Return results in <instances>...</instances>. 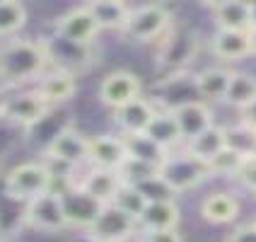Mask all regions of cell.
I'll return each mask as SVG.
<instances>
[{
    "instance_id": "obj_2",
    "label": "cell",
    "mask_w": 256,
    "mask_h": 242,
    "mask_svg": "<svg viewBox=\"0 0 256 242\" xmlns=\"http://www.w3.org/2000/svg\"><path fill=\"white\" fill-rule=\"evenodd\" d=\"M54 189V174L44 162H22L2 177V191L17 203H29Z\"/></svg>"
},
{
    "instance_id": "obj_10",
    "label": "cell",
    "mask_w": 256,
    "mask_h": 242,
    "mask_svg": "<svg viewBox=\"0 0 256 242\" xmlns=\"http://www.w3.org/2000/svg\"><path fill=\"white\" fill-rule=\"evenodd\" d=\"M97 97L104 107H109L112 112L121 109L130 104L133 100L142 97V83L136 73L130 71H112L104 75V80L100 83V92Z\"/></svg>"
},
{
    "instance_id": "obj_22",
    "label": "cell",
    "mask_w": 256,
    "mask_h": 242,
    "mask_svg": "<svg viewBox=\"0 0 256 242\" xmlns=\"http://www.w3.org/2000/svg\"><path fill=\"white\" fill-rule=\"evenodd\" d=\"M230 80H232V71H230V68H222V66H210V68H203L200 73H196V78H194V87H196V92L203 97V102L206 100L225 102Z\"/></svg>"
},
{
    "instance_id": "obj_35",
    "label": "cell",
    "mask_w": 256,
    "mask_h": 242,
    "mask_svg": "<svg viewBox=\"0 0 256 242\" xmlns=\"http://www.w3.org/2000/svg\"><path fill=\"white\" fill-rule=\"evenodd\" d=\"M249 42H252V56H256V29L249 32Z\"/></svg>"
},
{
    "instance_id": "obj_28",
    "label": "cell",
    "mask_w": 256,
    "mask_h": 242,
    "mask_svg": "<svg viewBox=\"0 0 256 242\" xmlns=\"http://www.w3.org/2000/svg\"><path fill=\"white\" fill-rule=\"evenodd\" d=\"M246 157L249 155H244V153H240V150H234V148L228 145L225 150H220V153L208 162V172H210V177H232V179H234Z\"/></svg>"
},
{
    "instance_id": "obj_15",
    "label": "cell",
    "mask_w": 256,
    "mask_h": 242,
    "mask_svg": "<svg viewBox=\"0 0 256 242\" xmlns=\"http://www.w3.org/2000/svg\"><path fill=\"white\" fill-rule=\"evenodd\" d=\"M182 220V208L174 199H155L148 201L142 215L138 218L140 232H152V230H179Z\"/></svg>"
},
{
    "instance_id": "obj_18",
    "label": "cell",
    "mask_w": 256,
    "mask_h": 242,
    "mask_svg": "<svg viewBox=\"0 0 256 242\" xmlns=\"http://www.w3.org/2000/svg\"><path fill=\"white\" fill-rule=\"evenodd\" d=\"M242 203L230 191H213L200 201V218L210 225H228L240 218Z\"/></svg>"
},
{
    "instance_id": "obj_1",
    "label": "cell",
    "mask_w": 256,
    "mask_h": 242,
    "mask_svg": "<svg viewBox=\"0 0 256 242\" xmlns=\"http://www.w3.org/2000/svg\"><path fill=\"white\" fill-rule=\"evenodd\" d=\"M51 46L44 39H5L0 44V83L2 85H29L39 83L51 71Z\"/></svg>"
},
{
    "instance_id": "obj_23",
    "label": "cell",
    "mask_w": 256,
    "mask_h": 242,
    "mask_svg": "<svg viewBox=\"0 0 256 242\" xmlns=\"http://www.w3.org/2000/svg\"><path fill=\"white\" fill-rule=\"evenodd\" d=\"M145 133H148L162 150H167V153H174V150L184 143L182 131L176 126V119L172 114V109H157L155 119H152V124L148 126Z\"/></svg>"
},
{
    "instance_id": "obj_21",
    "label": "cell",
    "mask_w": 256,
    "mask_h": 242,
    "mask_svg": "<svg viewBox=\"0 0 256 242\" xmlns=\"http://www.w3.org/2000/svg\"><path fill=\"white\" fill-rule=\"evenodd\" d=\"M228 148V126H218L213 124L210 128H206L200 136H196L194 141H188L184 145V150L188 155H194L200 160L203 165H208L220 150Z\"/></svg>"
},
{
    "instance_id": "obj_34",
    "label": "cell",
    "mask_w": 256,
    "mask_h": 242,
    "mask_svg": "<svg viewBox=\"0 0 256 242\" xmlns=\"http://www.w3.org/2000/svg\"><path fill=\"white\" fill-rule=\"evenodd\" d=\"M240 124H244L256 133V100L252 104H246L244 109H240Z\"/></svg>"
},
{
    "instance_id": "obj_29",
    "label": "cell",
    "mask_w": 256,
    "mask_h": 242,
    "mask_svg": "<svg viewBox=\"0 0 256 242\" xmlns=\"http://www.w3.org/2000/svg\"><path fill=\"white\" fill-rule=\"evenodd\" d=\"M114 206H118L124 213L133 215L138 220L142 215V211H145V206H148V196L142 194L140 186L124 182V186L118 189V194H116V199H114Z\"/></svg>"
},
{
    "instance_id": "obj_20",
    "label": "cell",
    "mask_w": 256,
    "mask_h": 242,
    "mask_svg": "<svg viewBox=\"0 0 256 242\" xmlns=\"http://www.w3.org/2000/svg\"><path fill=\"white\" fill-rule=\"evenodd\" d=\"M78 184L82 186L90 196H94L100 203L109 206V203H114L118 189L124 186V179H121V174H118V172L92 167V170L87 172Z\"/></svg>"
},
{
    "instance_id": "obj_4",
    "label": "cell",
    "mask_w": 256,
    "mask_h": 242,
    "mask_svg": "<svg viewBox=\"0 0 256 242\" xmlns=\"http://www.w3.org/2000/svg\"><path fill=\"white\" fill-rule=\"evenodd\" d=\"M172 25V13L160 5V3H148V5H138L130 10V17H128L126 27H124V34L133 42L140 44H150L162 39L167 32H170Z\"/></svg>"
},
{
    "instance_id": "obj_26",
    "label": "cell",
    "mask_w": 256,
    "mask_h": 242,
    "mask_svg": "<svg viewBox=\"0 0 256 242\" xmlns=\"http://www.w3.org/2000/svg\"><path fill=\"white\" fill-rule=\"evenodd\" d=\"M128 148V157L133 160H140V162H150V165H162L164 157L170 155L167 150H162L148 133H138V136H124Z\"/></svg>"
},
{
    "instance_id": "obj_25",
    "label": "cell",
    "mask_w": 256,
    "mask_h": 242,
    "mask_svg": "<svg viewBox=\"0 0 256 242\" xmlns=\"http://www.w3.org/2000/svg\"><path fill=\"white\" fill-rule=\"evenodd\" d=\"M254 100H256V75L246 71H232V80H230L228 95H225V104L234 107V109H244Z\"/></svg>"
},
{
    "instance_id": "obj_9",
    "label": "cell",
    "mask_w": 256,
    "mask_h": 242,
    "mask_svg": "<svg viewBox=\"0 0 256 242\" xmlns=\"http://www.w3.org/2000/svg\"><path fill=\"white\" fill-rule=\"evenodd\" d=\"M48 112H51V104L34 87L27 92H20V95L2 97V104H0V119L17 124V126H34V124L44 121Z\"/></svg>"
},
{
    "instance_id": "obj_6",
    "label": "cell",
    "mask_w": 256,
    "mask_h": 242,
    "mask_svg": "<svg viewBox=\"0 0 256 242\" xmlns=\"http://www.w3.org/2000/svg\"><path fill=\"white\" fill-rule=\"evenodd\" d=\"M140 232L138 220L133 215L124 213L118 206L109 203L102 208L100 218L85 230V237L90 242H128Z\"/></svg>"
},
{
    "instance_id": "obj_27",
    "label": "cell",
    "mask_w": 256,
    "mask_h": 242,
    "mask_svg": "<svg viewBox=\"0 0 256 242\" xmlns=\"http://www.w3.org/2000/svg\"><path fill=\"white\" fill-rule=\"evenodd\" d=\"M27 25V8L20 0H0V37H14Z\"/></svg>"
},
{
    "instance_id": "obj_36",
    "label": "cell",
    "mask_w": 256,
    "mask_h": 242,
    "mask_svg": "<svg viewBox=\"0 0 256 242\" xmlns=\"http://www.w3.org/2000/svg\"><path fill=\"white\" fill-rule=\"evenodd\" d=\"M252 29H256V3H252Z\"/></svg>"
},
{
    "instance_id": "obj_11",
    "label": "cell",
    "mask_w": 256,
    "mask_h": 242,
    "mask_svg": "<svg viewBox=\"0 0 256 242\" xmlns=\"http://www.w3.org/2000/svg\"><path fill=\"white\" fill-rule=\"evenodd\" d=\"M60 203H63V213H66V220H68V228H78L85 232L97 218H100L104 203L90 196L80 184H70L66 186L60 194Z\"/></svg>"
},
{
    "instance_id": "obj_33",
    "label": "cell",
    "mask_w": 256,
    "mask_h": 242,
    "mask_svg": "<svg viewBox=\"0 0 256 242\" xmlns=\"http://www.w3.org/2000/svg\"><path fill=\"white\" fill-rule=\"evenodd\" d=\"M140 242H184L179 230H152L140 232Z\"/></svg>"
},
{
    "instance_id": "obj_38",
    "label": "cell",
    "mask_w": 256,
    "mask_h": 242,
    "mask_svg": "<svg viewBox=\"0 0 256 242\" xmlns=\"http://www.w3.org/2000/svg\"><path fill=\"white\" fill-rule=\"evenodd\" d=\"M0 104H2V97H0Z\"/></svg>"
},
{
    "instance_id": "obj_14",
    "label": "cell",
    "mask_w": 256,
    "mask_h": 242,
    "mask_svg": "<svg viewBox=\"0 0 256 242\" xmlns=\"http://www.w3.org/2000/svg\"><path fill=\"white\" fill-rule=\"evenodd\" d=\"M157 114L155 102H150L148 97H138L130 104L121 107L114 112V124L118 126L121 136H138V133H145L148 126L152 124V119Z\"/></svg>"
},
{
    "instance_id": "obj_17",
    "label": "cell",
    "mask_w": 256,
    "mask_h": 242,
    "mask_svg": "<svg viewBox=\"0 0 256 242\" xmlns=\"http://www.w3.org/2000/svg\"><path fill=\"white\" fill-rule=\"evenodd\" d=\"M34 90L54 107V104L70 102L72 97H75L78 80H75V75H72L68 68H54V71H48L42 80L34 85Z\"/></svg>"
},
{
    "instance_id": "obj_3",
    "label": "cell",
    "mask_w": 256,
    "mask_h": 242,
    "mask_svg": "<svg viewBox=\"0 0 256 242\" xmlns=\"http://www.w3.org/2000/svg\"><path fill=\"white\" fill-rule=\"evenodd\" d=\"M160 182L167 186L172 196L174 194H186L198 189L208 177V165H203L200 160H196L194 155H188L186 150H174L164 157V162L160 165Z\"/></svg>"
},
{
    "instance_id": "obj_5",
    "label": "cell",
    "mask_w": 256,
    "mask_h": 242,
    "mask_svg": "<svg viewBox=\"0 0 256 242\" xmlns=\"http://www.w3.org/2000/svg\"><path fill=\"white\" fill-rule=\"evenodd\" d=\"M22 225L48 235H58L68 230V220L63 213V203L56 191H46L22 206Z\"/></svg>"
},
{
    "instance_id": "obj_39",
    "label": "cell",
    "mask_w": 256,
    "mask_h": 242,
    "mask_svg": "<svg viewBox=\"0 0 256 242\" xmlns=\"http://www.w3.org/2000/svg\"><path fill=\"white\" fill-rule=\"evenodd\" d=\"M254 223H256V220H254Z\"/></svg>"
},
{
    "instance_id": "obj_30",
    "label": "cell",
    "mask_w": 256,
    "mask_h": 242,
    "mask_svg": "<svg viewBox=\"0 0 256 242\" xmlns=\"http://www.w3.org/2000/svg\"><path fill=\"white\" fill-rule=\"evenodd\" d=\"M228 145L240 150L244 155H252L254 153V145H256V133L252 128H246L244 124H237V126H230L228 128Z\"/></svg>"
},
{
    "instance_id": "obj_32",
    "label": "cell",
    "mask_w": 256,
    "mask_h": 242,
    "mask_svg": "<svg viewBox=\"0 0 256 242\" xmlns=\"http://www.w3.org/2000/svg\"><path fill=\"white\" fill-rule=\"evenodd\" d=\"M225 242H256V223H242L230 232Z\"/></svg>"
},
{
    "instance_id": "obj_31",
    "label": "cell",
    "mask_w": 256,
    "mask_h": 242,
    "mask_svg": "<svg viewBox=\"0 0 256 242\" xmlns=\"http://www.w3.org/2000/svg\"><path fill=\"white\" fill-rule=\"evenodd\" d=\"M234 179H237L246 191L256 194V157L254 155H249L246 160H244V165L240 167V172H237Z\"/></svg>"
},
{
    "instance_id": "obj_24",
    "label": "cell",
    "mask_w": 256,
    "mask_h": 242,
    "mask_svg": "<svg viewBox=\"0 0 256 242\" xmlns=\"http://www.w3.org/2000/svg\"><path fill=\"white\" fill-rule=\"evenodd\" d=\"M87 10L97 20L100 29H121L126 27L128 17H130V5L121 3V0H90L85 3Z\"/></svg>"
},
{
    "instance_id": "obj_37",
    "label": "cell",
    "mask_w": 256,
    "mask_h": 242,
    "mask_svg": "<svg viewBox=\"0 0 256 242\" xmlns=\"http://www.w3.org/2000/svg\"><path fill=\"white\" fill-rule=\"evenodd\" d=\"M252 155H254V157H256V145H254V153H252Z\"/></svg>"
},
{
    "instance_id": "obj_19",
    "label": "cell",
    "mask_w": 256,
    "mask_h": 242,
    "mask_svg": "<svg viewBox=\"0 0 256 242\" xmlns=\"http://www.w3.org/2000/svg\"><path fill=\"white\" fill-rule=\"evenodd\" d=\"M213 22L218 29L228 32H252V3L244 0H222L210 5Z\"/></svg>"
},
{
    "instance_id": "obj_7",
    "label": "cell",
    "mask_w": 256,
    "mask_h": 242,
    "mask_svg": "<svg viewBox=\"0 0 256 242\" xmlns=\"http://www.w3.org/2000/svg\"><path fill=\"white\" fill-rule=\"evenodd\" d=\"M46 157L72 170L80 165H90V136L72 126L60 128L46 145Z\"/></svg>"
},
{
    "instance_id": "obj_16",
    "label": "cell",
    "mask_w": 256,
    "mask_h": 242,
    "mask_svg": "<svg viewBox=\"0 0 256 242\" xmlns=\"http://www.w3.org/2000/svg\"><path fill=\"white\" fill-rule=\"evenodd\" d=\"M210 51L222 63H237L252 56V42L249 32H228V29H215L210 37Z\"/></svg>"
},
{
    "instance_id": "obj_13",
    "label": "cell",
    "mask_w": 256,
    "mask_h": 242,
    "mask_svg": "<svg viewBox=\"0 0 256 242\" xmlns=\"http://www.w3.org/2000/svg\"><path fill=\"white\" fill-rule=\"evenodd\" d=\"M128 160V148L124 136L114 133H100L90 136V165L100 170L118 172Z\"/></svg>"
},
{
    "instance_id": "obj_12",
    "label": "cell",
    "mask_w": 256,
    "mask_h": 242,
    "mask_svg": "<svg viewBox=\"0 0 256 242\" xmlns=\"http://www.w3.org/2000/svg\"><path fill=\"white\" fill-rule=\"evenodd\" d=\"M170 109L174 114V119H176L179 131H182L184 145L215 124L213 112H210V107L203 100H184L179 104H174V107H170Z\"/></svg>"
},
{
    "instance_id": "obj_8",
    "label": "cell",
    "mask_w": 256,
    "mask_h": 242,
    "mask_svg": "<svg viewBox=\"0 0 256 242\" xmlns=\"http://www.w3.org/2000/svg\"><path fill=\"white\" fill-rule=\"evenodd\" d=\"M54 32L60 42L70 46H90L102 29L92 13L87 10V5H78V8H70L68 13L58 15L54 22Z\"/></svg>"
}]
</instances>
